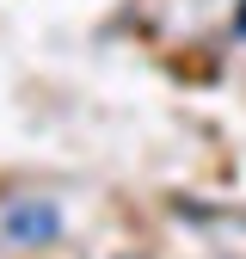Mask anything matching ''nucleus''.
Segmentation results:
<instances>
[{"label":"nucleus","instance_id":"1","mask_svg":"<svg viewBox=\"0 0 246 259\" xmlns=\"http://www.w3.org/2000/svg\"><path fill=\"white\" fill-rule=\"evenodd\" d=\"M55 235H61V210H55V204H13V210H7V241L43 247V241H55Z\"/></svg>","mask_w":246,"mask_h":259},{"label":"nucleus","instance_id":"2","mask_svg":"<svg viewBox=\"0 0 246 259\" xmlns=\"http://www.w3.org/2000/svg\"><path fill=\"white\" fill-rule=\"evenodd\" d=\"M240 37H246V0H240Z\"/></svg>","mask_w":246,"mask_h":259}]
</instances>
